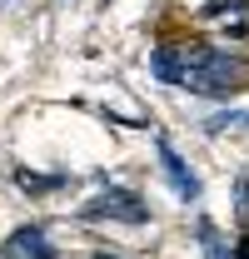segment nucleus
<instances>
[{
  "instance_id": "nucleus-1",
  "label": "nucleus",
  "mask_w": 249,
  "mask_h": 259,
  "mask_svg": "<svg viewBox=\"0 0 249 259\" xmlns=\"http://www.w3.org/2000/svg\"><path fill=\"white\" fill-rule=\"evenodd\" d=\"M239 80H244V65L239 60L219 55L210 45H194L189 50V70H185L189 90H199V95H229V90H239Z\"/></svg>"
},
{
  "instance_id": "nucleus-2",
  "label": "nucleus",
  "mask_w": 249,
  "mask_h": 259,
  "mask_svg": "<svg viewBox=\"0 0 249 259\" xmlns=\"http://www.w3.org/2000/svg\"><path fill=\"white\" fill-rule=\"evenodd\" d=\"M80 214H85V220H124V225H145V220H150V204H145L140 194H130V190H105V194H95Z\"/></svg>"
},
{
  "instance_id": "nucleus-3",
  "label": "nucleus",
  "mask_w": 249,
  "mask_h": 259,
  "mask_svg": "<svg viewBox=\"0 0 249 259\" xmlns=\"http://www.w3.org/2000/svg\"><path fill=\"white\" fill-rule=\"evenodd\" d=\"M5 259H55V249H50V239H45L40 225H20L5 239Z\"/></svg>"
},
{
  "instance_id": "nucleus-4",
  "label": "nucleus",
  "mask_w": 249,
  "mask_h": 259,
  "mask_svg": "<svg viewBox=\"0 0 249 259\" xmlns=\"http://www.w3.org/2000/svg\"><path fill=\"white\" fill-rule=\"evenodd\" d=\"M150 70H155L164 85H185V70H189V45H159L150 55Z\"/></svg>"
},
{
  "instance_id": "nucleus-5",
  "label": "nucleus",
  "mask_w": 249,
  "mask_h": 259,
  "mask_svg": "<svg viewBox=\"0 0 249 259\" xmlns=\"http://www.w3.org/2000/svg\"><path fill=\"white\" fill-rule=\"evenodd\" d=\"M159 164H164V175H170V185H175V190L185 194V199H194V194H199V180H194V175L185 169V160H180V155L170 150V140H159Z\"/></svg>"
},
{
  "instance_id": "nucleus-6",
  "label": "nucleus",
  "mask_w": 249,
  "mask_h": 259,
  "mask_svg": "<svg viewBox=\"0 0 249 259\" xmlns=\"http://www.w3.org/2000/svg\"><path fill=\"white\" fill-rule=\"evenodd\" d=\"M199 234H204V254L210 259H234V249H224V244H219V234L210 225H199Z\"/></svg>"
},
{
  "instance_id": "nucleus-7",
  "label": "nucleus",
  "mask_w": 249,
  "mask_h": 259,
  "mask_svg": "<svg viewBox=\"0 0 249 259\" xmlns=\"http://www.w3.org/2000/svg\"><path fill=\"white\" fill-rule=\"evenodd\" d=\"M234 214H239V225H249V169L239 175V194H234Z\"/></svg>"
},
{
  "instance_id": "nucleus-8",
  "label": "nucleus",
  "mask_w": 249,
  "mask_h": 259,
  "mask_svg": "<svg viewBox=\"0 0 249 259\" xmlns=\"http://www.w3.org/2000/svg\"><path fill=\"white\" fill-rule=\"evenodd\" d=\"M20 185H25V190H55V185H60V180H40V175H20Z\"/></svg>"
},
{
  "instance_id": "nucleus-9",
  "label": "nucleus",
  "mask_w": 249,
  "mask_h": 259,
  "mask_svg": "<svg viewBox=\"0 0 249 259\" xmlns=\"http://www.w3.org/2000/svg\"><path fill=\"white\" fill-rule=\"evenodd\" d=\"M229 10H239V0H210L204 5V15H229Z\"/></svg>"
},
{
  "instance_id": "nucleus-10",
  "label": "nucleus",
  "mask_w": 249,
  "mask_h": 259,
  "mask_svg": "<svg viewBox=\"0 0 249 259\" xmlns=\"http://www.w3.org/2000/svg\"><path fill=\"white\" fill-rule=\"evenodd\" d=\"M234 259H249V234L239 239V249H234Z\"/></svg>"
}]
</instances>
